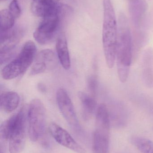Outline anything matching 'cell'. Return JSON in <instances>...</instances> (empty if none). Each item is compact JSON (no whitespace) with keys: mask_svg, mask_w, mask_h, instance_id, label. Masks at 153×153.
<instances>
[{"mask_svg":"<svg viewBox=\"0 0 153 153\" xmlns=\"http://www.w3.org/2000/svg\"><path fill=\"white\" fill-rule=\"evenodd\" d=\"M110 119L105 104H100L96 110L95 128L93 135V153H108L109 147Z\"/></svg>","mask_w":153,"mask_h":153,"instance_id":"obj_4","label":"cell"},{"mask_svg":"<svg viewBox=\"0 0 153 153\" xmlns=\"http://www.w3.org/2000/svg\"><path fill=\"white\" fill-rule=\"evenodd\" d=\"M6 1V0H1V1Z\"/></svg>","mask_w":153,"mask_h":153,"instance_id":"obj_21","label":"cell"},{"mask_svg":"<svg viewBox=\"0 0 153 153\" xmlns=\"http://www.w3.org/2000/svg\"><path fill=\"white\" fill-rule=\"evenodd\" d=\"M58 7L54 0H33L31 9L35 16L44 18L55 12Z\"/></svg>","mask_w":153,"mask_h":153,"instance_id":"obj_12","label":"cell"},{"mask_svg":"<svg viewBox=\"0 0 153 153\" xmlns=\"http://www.w3.org/2000/svg\"><path fill=\"white\" fill-rule=\"evenodd\" d=\"M56 100L60 111L68 125L75 132L81 134L82 132L81 128L72 102L66 91L63 88L58 89Z\"/></svg>","mask_w":153,"mask_h":153,"instance_id":"obj_8","label":"cell"},{"mask_svg":"<svg viewBox=\"0 0 153 153\" xmlns=\"http://www.w3.org/2000/svg\"><path fill=\"white\" fill-rule=\"evenodd\" d=\"M58 60L64 69L66 70L71 67V59L67 45V40L64 34L59 36L56 44Z\"/></svg>","mask_w":153,"mask_h":153,"instance_id":"obj_13","label":"cell"},{"mask_svg":"<svg viewBox=\"0 0 153 153\" xmlns=\"http://www.w3.org/2000/svg\"><path fill=\"white\" fill-rule=\"evenodd\" d=\"M28 108L24 106L8 119L0 128L1 146L9 142L10 153H21L25 146Z\"/></svg>","mask_w":153,"mask_h":153,"instance_id":"obj_1","label":"cell"},{"mask_svg":"<svg viewBox=\"0 0 153 153\" xmlns=\"http://www.w3.org/2000/svg\"><path fill=\"white\" fill-rule=\"evenodd\" d=\"M87 87L92 96L94 97L98 88V81L96 76L92 75L89 76L87 80Z\"/></svg>","mask_w":153,"mask_h":153,"instance_id":"obj_18","label":"cell"},{"mask_svg":"<svg viewBox=\"0 0 153 153\" xmlns=\"http://www.w3.org/2000/svg\"><path fill=\"white\" fill-rule=\"evenodd\" d=\"M37 47L34 42L28 41L23 45L17 57L4 67L1 75L5 80L21 76L31 65L36 56Z\"/></svg>","mask_w":153,"mask_h":153,"instance_id":"obj_5","label":"cell"},{"mask_svg":"<svg viewBox=\"0 0 153 153\" xmlns=\"http://www.w3.org/2000/svg\"><path fill=\"white\" fill-rule=\"evenodd\" d=\"M9 10L15 19L20 17L21 10L17 0H13L9 4Z\"/></svg>","mask_w":153,"mask_h":153,"instance_id":"obj_19","label":"cell"},{"mask_svg":"<svg viewBox=\"0 0 153 153\" xmlns=\"http://www.w3.org/2000/svg\"><path fill=\"white\" fill-rule=\"evenodd\" d=\"M132 143L143 153H153V142L149 139L139 137H133Z\"/></svg>","mask_w":153,"mask_h":153,"instance_id":"obj_17","label":"cell"},{"mask_svg":"<svg viewBox=\"0 0 153 153\" xmlns=\"http://www.w3.org/2000/svg\"><path fill=\"white\" fill-rule=\"evenodd\" d=\"M78 97L81 103L82 116L84 120L90 118L97 108V102L94 97L84 92L80 91Z\"/></svg>","mask_w":153,"mask_h":153,"instance_id":"obj_15","label":"cell"},{"mask_svg":"<svg viewBox=\"0 0 153 153\" xmlns=\"http://www.w3.org/2000/svg\"><path fill=\"white\" fill-rule=\"evenodd\" d=\"M19 96L13 91H6L1 94L0 107L1 110L6 113L12 112L19 104Z\"/></svg>","mask_w":153,"mask_h":153,"instance_id":"obj_14","label":"cell"},{"mask_svg":"<svg viewBox=\"0 0 153 153\" xmlns=\"http://www.w3.org/2000/svg\"><path fill=\"white\" fill-rule=\"evenodd\" d=\"M52 137L58 144L77 153H85V149L79 144L67 131L54 123L49 126Z\"/></svg>","mask_w":153,"mask_h":153,"instance_id":"obj_9","label":"cell"},{"mask_svg":"<svg viewBox=\"0 0 153 153\" xmlns=\"http://www.w3.org/2000/svg\"><path fill=\"white\" fill-rule=\"evenodd\" d=\"M128 1H132V0H128Z\"/></svg>","mask_w":153,"mask_h":153,"instance_id":"obj_22","label":"cell"},{"mask_svg":"<svg viewBox=\"0 0 153 153\" xmlns=\"http://www.w3.org/2000/svg\"><path fill=\"white\" fill-rule=\"evenodd\" d=\"M60 6L57 10L43 18L33 34L36 41L41 45L50 43L54 37L60 25Z\"/></svg>","mask_w":153,"mask_h":153,"instance_id":"obj_6","label":"cell"},{"mask_svg":"<svg viewBox=\"0 0 153 153\" xmlns=\"http://www.w3.org/2000/svg\"><path fill=\"white\" fill-rule=\"evenodd\" d=\"M116 62L119 79L125 83L130 73L132 60V38L129 22L125 14L119 13Z\"/></svg>","mask_w":153,"mask_h":153,"instance_id":"obj_2","label":"cell"},{"mask_svg":"<svg viewBox=\"0 0 153 153\" xmlns=\"http://www.w3.org/2000/svg\"><path fill=\"white\" fill-rule=\"evenodd\" d=\"M57 64V58L53 51L50 49H44L36 56L30 75L35 76L53 70Z\"/></svg>","mask_w":153,"mask_h":153,"instance_id":"obj_10","label":"cell"},{"mask_svg":"<svg viewBox=\"0 0 153 153\" xmlns=\"http://www.w3.org/2000/svg\"><path fill=\"white\" fill-rule=\"evenodd\" d=\"M37 88L39 91L41 92L44 93L46 91V85L43 83H39L37 85Z\"/></svg>","mask_w":153,"mask_h":153,"instance_id":"obj_20","label":"cell"},{"mask_svg":"<svg viewBox=\"0 0 153 153\" xmlns=\"http://www.w3.org/2000/svg\"><path fill=\"white\" fill-rule=\"evenodd\" d=\"M0 33V62L2 65L15 55L17 46L22 37V32L18 28H12Z\"/></svg>","mask_w":153,"mask_h":153,"instance_id":"obj_7","label":"cell"},{"mask_svg":"<svg viewBox=\"0 0 153 153\" xmlns=\"http://www.w3.org/2000/svg\"><path fill=\"white\" fill-rule=\"evenodd\" d=\"M28 133L32 142H46V110L42 101L35 99L31 101L28 110Z\"/></svg>","mask_w":153,"mask_h":153,"instance_id":"obj_3","label":"cell"},{"mask_svg":"<svg viewBox=\"0 0 153 153\" xmlns=\"http://www.w3.org/2000/svg\"><path fill=\"white\" fill-rule=\"evenodd\" d=\"M15 18L8 10L0 12V32H5L13 28Z\"/></svg>","mask_w":153,"mask_h":153,"instance_id":"obj_16","label":"cell"},{"mask_svg":"<svg viewBox=\"0 0 153 153\" xmlns=\"http://www.w3.org/2000/svg\"><path fill=\"white\" fill-rule=\"evenodd\" d=\"M128 2V11L131 22L136 27H140L148 10V3L146 0H132Z\"/></svg>","mask_w":153,"mask_h":153,"instance_id":"obj_11","label":"cell"}]
</instances>
